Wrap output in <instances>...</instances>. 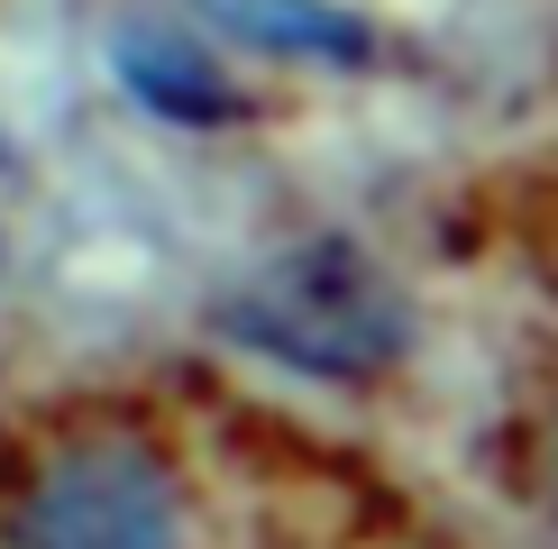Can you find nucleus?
Returning <instances> with one entry per match:
<instances>
[{
    "label": "nucleus",
    "instance_id": "f257e3e1",
    "mask_svg": "<svg viewBox=\"0 0 558 549\" xmlns=\"http://www.w3.org/2000/svg\"><path fill=\"white\" fill-rule=\"evenodd\" d=\"M229 330L257 339L266 357L312 366V376H385L403 357V312L376 284V266L339 239H312L302 257H284L257 293L229 303Z\"/></svg>",
    "mask_w": 558,
    "mask_h": 549
},
{
    "label": "nucleus",
    "instance_id": "f03ea898",
    "mask_svg": "<svg viewBox=\"0 0 558 549\" xmlns=\"http://www.w3.org/2000/svg\"><path fill=\"white\" fill-rule=\"evenodd\" d=\"M0 549H183V503L156 449L74 440L19 486Z\"/></svg>",
    "mask_w": 558,
    "mask_h": 549
},
{
    "label": "nucleus",
    "instance_id": "7ed1b4c3",
    "mask_svg": "<svg viewBox=\"0 0 558 549\" xmlns=\"http://www.w3.org/2000/svg\"><path fill=\"white\" fill-rule=\"evenodd\" d=\"M120 83L137 91V101L156 110V120H183V129H220L239 120V91H229V74L211 56H202L183 28H120Z\"/></svg>",
    "mask_w": 558,
    "mask_h": 549
},
{
    "label": "nucleus",
    "instance_id": "20e7f679",
    "mask_svg": "<svg viewBox=\"0 0 558 549\" xmlns=\"http://www.w3.org/2000/svg\"><path fill=\"white\" fill-rule=\"evenodd\" d=\"M211 19H229L239 37L275 46V56H312V64H357L366 28L339 10V0H202Z\"/></svg>",
    "mask_w": 558,
    "mask_h": 549
}]
</instances>
